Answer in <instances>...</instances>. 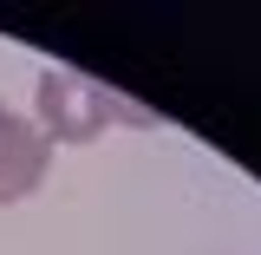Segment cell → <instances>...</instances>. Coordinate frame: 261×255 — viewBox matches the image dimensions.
I'll use <instances>...</instances> for the list:
<instances>
[{
  "mask_svg": "<svg viewBox=\"0 0 261 255\" xmlns=\"http://www.w3.org/2000/svg\"><path fill=\"white\" fill-rule=\"evenodd\" d=\"M39 164H46V144L33 131H20L13 118H0V196H20L39 177Z\"/></svg>",
  "mask_w": 261,
  "mask_h": 255,
  "instance_id": "obj_1",
  "label": "cell"
}]
</instances>
